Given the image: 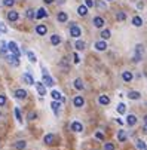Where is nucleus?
<instances>
[{
    "mask_svg": "<svg viewBox=\"0 0 147 150\" xmlns=\"http://www.w3.org/2000/svg\"><path fill=\"white\" fill-rule=\"evenodd\" d=\"M94 48H95L97 51H100V52H104L107 48V43H105V40H98V42H95V45H94Z\"/></svg>",
    "mask_w": 147,
    "mask_h": 150,
    "instance_id": "423d86ee",
    "label": "nucleus"
},
{
    "mask_svg": "<svg viewBox=\"0 0 147 150\" xmlns=\"http://www.w3.org/2000/svg\"><path fill=\"white\" fill-rule=\"evenodd\" d=\"M34 85H36V89H37L39 95L40 97H45L46 95V86L43 85V82H36Z\"/></svg>",
    "mask_w": 147,
    "mask_h": 150,
    "instance_id": "39448f33",
    "label": "nucleus"
},
{
    "mask_svg": "<svg viewBox=\"0 0 147 150\" xmlns=\"http://www.w3.org/2000/svg\"><path fill=\"white\" fill-rule=\"evenodd\" d=\"M22 80H24V83H27V85H34V83H36L34 79H33V76H31L30 73H24V74H22Z\"/></svg>",
    "mask_w": 147,
    "mask_h": 150,
    "instance_id": "ddd939ff",
    "label": "nucleus"
},
{
    "mask_svg": "<svg viewBox=\"0 0 147 150\" xmlns=\"http://www.w3.org/2000/svg\"><path fill=\"white\" fill-rule=\"evenodd\" d=\"M8 31V28H6V25L3 22H0V33H6Z\"/></svg>",
    "mask_w": 147,
    "mask_h": 150,
    "instance_id": "de8ad7c7",
    "label": "nucleus"
},
{
    "mask_svg": "<svg viewBox=\"0 0 147 150\" xmlns=\"http://www.w3.org/2000/svg\"><path fill=\"white\" fill-rule=\"evenodd\" d=\"M116 19H117V21H120V22L125 21V19H126V14H125V12H122V11L117 12V14H116Z\"/></svg>",
    "mask_w": 147,
    "mask_h": 150,
    "instance_id": "72a5a7b5",
    "label": "nucleus"
},
{
    "mask_svg": "<svg viewBox=\"0 0 147 150\" xmlns=\"http://www.w3.org/2000/svg\"><path fill=\"white\" fill-rule=\"evenodd\" d=\"M70 128H71V131H73V132H82V131H83L82 123H80V122H77V120H74V122H73Z\"/></svg>",
    "mask_w": 147,
    "mask_h": 150,
    "instance_id": "1a4fd4ad",
    "label": "nucleus"
},
{
    "mask_svg": "<svg viewBox=\"0 0 147 150\" xmlns=\"http://www.w3.org/2000/svg\"><path fill=\"white\" fill-rule=\"evenodd\" d=\"M6 51H8V43L6 42H0V54H6Z\"/></svg>",
    "mask_w": 147,
    "mask_h": 150,
    "instance_id": "f704fd0d",
    "label": "nucleus"
},
{
    "mask_svg": "<svg viewBox=\"0 0 147 150\" xmlns=\"http://www.w3.org/2000/svg\"><path fill=\"white\" fill-rule=\"evenodd\" d=\"M53 140H55V135H53V134H46V135H45V138H43L45 144H52Z\"/></svg>",
    "mask_w": 147,
    "mask_h": 150,
    "instance_id": "bb28decb",
    "label": "nucleus"
},
{
    "mask_svg": "<svg viewBox=\"0 0 147 150\" xmlns=\"http://www.w3.org/2000/svg\"><path fill=\"white\" fill-rule=\"evenodd\" d=\"M126 123H128L129 126H134L137 123V116L134 114H128V117H126Z\"/></svg>",
    "mask_w": 147,
    "mask_h": 150,
    "instance_id": "b1692460",
    "label": "nucleus"
},
{
    "mask_svg": "<svg viewBox=\"0 0 147 150\" xmlns=\"http://www.w3.org/2000/svg\"><path fill=\"white\" fill-rule=\"evenodd\" d=\"M94 5H95V2H94V0H85V6L86 8H94Z\"/></svg>",
    "mask_w": 147,
    "mask_h": 150,
    "instance_id": "37998d69",
    "label": "nucleus"
},
{
    "mask_svg": "<svg viewBox=\"0 0 147 150\" xmlns=\"http://www.w3.org/2000/svg\"><path fill=\"white\" fill-rule=\"evenodd\" d=\"M132 25H134V27H141V25H143L141 16H138V15L134 16V18H132Z\"/></svg>",
    "mask_w": 147,
    "mask_h": 150,
    "instance_id": "412c9836",
    "label": "nucleus"
},
{
    "mask_svg": "<svg viewBox=\"0 0 147 150\" xmlns=\"http://www.w3.org/2000/svg\"><path fill=\"white\" fill-rule=\"evenodd\" d=\"M95 138L103 141V140H104V134H103V132H100V131H98V132H95Z\"/></svg>",
    "mask_w": 147,
    "mask_h": 150,
    "instance_id": "a18cd8bd",
    "label": "nucleus"
},
{
    "mask_svg": "<svg viewBox=\"0 0 147 150\" xmlns=\"http://www.w3.org/2000/svg\"><path fill=\"white\" fill-rule=\"evenodd\" d=\"M15 117L18 122H22V117H21V110H19V107H15Z\"/></svg>",
    "mask_w": 147,
    "mask_h": 150,
    "instance_id": "58836bf2",
    "label": "nucleus"
},
{
    "mask_svg": "<svg viewBox=\"0 0 147 150\" xmlns=\"http://www.w3.org/2000/svg\"><path fill=\"white\" fill-rule=\"evenodd\" d=\"M100 36H101L103 40H107V39H110V37H111V31L105 28V30H103V31H101V34H100Z\"/></svg>",
    "mask_w": 147,
    "mask_h": 150,
    "instance_id": "2f4dec72",
    "label": "nucleus"
},
{
    "mask_svg": "<svg viewBox=\"0 0 147 150\" xmlns=\"http://www.w3.org/2000/svg\"><path fill=\"white\" fill-rule=\"evenodd\" d=\"M57 2H58V3H59V5H63V3H64V2H65V0H57Z\"/></svg>",
    "mask_w": 147,
    "mask_h": 150,
    "instance_id": "603ef678",
    "label": "nucleus"
},
{
    "mask_svg": "<svg viewBox=\"0 0 147 150\" xmlns=\"http://www.w3.org/2000/svg\"><path fill=\"white\" fill-rule=\"evenodd\" d=\"M143 60V55H140V54H134V57H132V61L134 63H140Z\"/></svg>",
    "mask_w": 147,
    "mask_h": 150,
    "instance_id": "a19ab883",
    "label": "nucleus"
},
{
    "mask_svg": "<svg viewBox=\"0 0 147 150\" xmlns=\"http://www.w3.org/2000/svg\"><path fill=\"white\" fill-rule=\"evenodd\" d=\"M73 104H74V107H83V104H85V100H83V97H80V95H76L74 98H73Z\"/></svg>",
    "mask_w": 147,
    "mask_h": 150,
    "instance_id": "9b49d317",
    "label": "nucleus"
},
{
    "mask_svg": "<svg viewBox=\"0 0 147 150\" xmlns=\"http://www.w3.org/2000/svg\"><path fill=\"white\" fill-rule=\"evenodd\" d=\"M98 103L101 104V106H109V104H110V98L107 95H100L98 97Z\"/></svg>",
    "mask_w": 147,
    "mask_h": 150,
    "instance_id": "a211bd4d",
    "label": "nucleus"
},
{
    "mask_svg": "<svg viewBox=\"0 0 147 150\" xmlns=\"http://www.w3.org/2000/svg\"><path fill=\"white\" fill-rule=\"evenodd\" d=\"M57 19H58V22H67V19H69V15L65 14V12H58V15H57Z\"/></svg>",
    "mask_w": 147,
    "mask_h": 150,
    "instance_id": "f3484780",
    "label": "nucleus"
},
{
    "mask_svg": "<svg viewBox=\"0 0 147 150\" xmlns=\"http://www.w3.org/2000/svg\"><path fill=\"white\" fill-rule=\"evenodd\" d=\"M117 113H120V114H125V113H126V104H125V103H119V106H117Z\"/></svg>",
    "mask_w": 147,
    "mask_h": 150,
    "instance_id": "473e14b6",
    "label": "nucleus"
},
{
    "mask_svg": "<svg viewBox=\"0 0 147 150\" xmlns=\"http://www.w3.org/2000/svg\"><path fill=\"white\" fill-rule=\"evenodd\" d=\"M42 71H43V85L45 86H53L55 85V82H53V79L49 76V73H48V70H46L45 67H42Z\"/></svg>",
    "mask_w": 147,
    "mask_h": 150,
    "instance_id": "f257e3e1",
    "label": "nucleus"
},
{
    "mask_svg": "<svg viewBox=\"0 0 147 150\" xmlns=\"http://www.w3.org/2000/svg\"><path fill=\"white\" fill-rule=\"evenodd\" d=\"M92 22H94V25H95L97 28H103L104 25H105V21H104L103 16H95V18L92 19Z\"/></svg>",
    "mask_w": 147,
    "mask_h": 150,
    "instance_id": "20e7f679",
    "label": "nucleus"
},
{
    "mask_svg": "<svg viewBox=\"0 0 147 150\" xmlns=\"http://www.w3.org/2000/svg\"><path fill=\"white\" fill-rule=\"evenodd\" d=\"M18 18H19V14L16 11H9L8 12V19L11 22H15V21H18Z\"/></svg>",
    "mask_w": 147,
    "mask_h": 150,
    "instance_id": "f8f14e48",
    "label": "nucleus"
},
{
    "mask_svg": "<svg viewBox=\"0 0 147 150\" xmlns=\"http://www.w3.org/2000/svg\"><path fill=\"white\" fill-rule=\"evenodd\" d=\"M8 51L11 52V54L16 55V57L21 55V52H19V48H18V45H16L15 42H9V43H8Z\"/></svg>",
    "mask_w": 147,
    "mask_h": 150,
    "instance_id": "7ed1b4c3",
    "label": "nucleus"
},
{
    "mask_svg": "<svg viewBox=\"0 0 147 150\" xmlns=\"http://www.w3.org/2000/svg\"><path fill=\"white\" fill-rule=\"evenodd\" d=\"M36 33L39 36H45L46 33H48V27H46L45 24H39L37 27H36Z\"/></svg>",
    "mask_w": 147,
    "mask_h": 150,
    "instance_id": "9d476101",
    "label": "nucleus"
},
{
    "mask_svg": "<svg viewBox=\"0 0 147 150\" xmlns=\"http://www.w3.org/2000/svg\"><path fill=\"white\" fill-rule=\"evenodd\" d=\"M0 34H2V33H0Z\"/></svg>",
    "mask_w": 147,
    "mask_h": 150,
    "instance_id": "4d7b16f0",
    "label": "nucleus"
},
{
    "mask_svg": "<svg viewBox=\"0 0 147 150\" xmlns=\"http://www.w3.org/2000/svg\"><path fill=\"white\" fill-rule=\"evenodd\" d=\"M77 14L80 16H86V15H88V8H86L85 5H80L79 8H77Z\"/></svg>",
    "mask_w": 147,
    "mask_h": 150,
    "instance_id": "4be33fe9",
    "label": "nucleus"
},
{
    "mask_svg": "<svg viewBox=\"0 0 147 150\" xmlns=\"http://www.w3.org/2000/svg\"><path fill=\"white\" fill-rule=\"evenodd\" d=\"M51 43L53 45V46H58V45L61 43V37H59L58 34H52L51 36Z\"/></svg>",
    "mask_w": 147,
    "mask_h": 150,
    "instance_id": "5701e85b",
    "label": "nucleus"
},
{
    "mask_svg": "<svg viewBox=\"0 0 147 150\" xmlns=\"http://www.w3.org/2000/svg\"><path fill=\"white\" fill-rule=\"evenodd\" d=\"M25 16L28 18V19H34V16H36V12L33 11V9H28V11L25 12Z\"/></svg>",
    "mask_w": 147,
    "mask_h": 150,
    "instance_id": "e433bc0d",
    "label": "nucleus"
},
{
    "mask_svg": "<svg viewBox=\"0 0 147 150\" xmlns=\"http://www.w3.org/2000/svg\"><path fill=\"white\" fill-rule=\"evenodd\" d=\"M0 116H2V113H0Z\"/></svg>",
    "mask_w": 147,
    "mask_h": 150,
    "instance_id": "6e6d98bb",
    "label": "nucleus"
},
{
    "mask_svg": "<svg viewBox=\"0 0 147 150\" xmlns=\"http://www.w3.org/2000/svg\"><path fill=\"white\" fill-rule=\"evenodd\" d=\"M13 147H15L16 150H24V149L27 147V143H25L24 140H19V141L15 143V146H13Z\"/></svg>",
    "mask_w": 147,
    "mask_h": 150,
    "instance_id": "c85d7f7f",
    "label": "nucleus"
},
{
    "mask_svg": "<svg viewBox=\"0 0 147 150\" xmlns=\"http://www.w3.org/2000/svg\"><path fill=\"white\" fill-rule=\"evenodd\" d=\"M3 5L6 8H12V6L15 5V0H3Z\"/></svg>",
    "mask_w": 147,
    "mask_h": 150,
    "instance_id": "ea45409f",
    "label": "nucleus"
},
{
    "mask_svg": "<svg viewBox=\"0 0 147 150\" xmlns=\"http://www.w3.org/2000/svg\"><path fill=\"white\" fill-rule=\"evenodd\" d=\"M51 95H52V98L55 100V101H59V103H65V98L61 95V92L59 91H52L51 92Z\"/></svg>",
    "mask_w": 147,
    "mask_h": 150,
    "instance_id": "6e6552de",
    "label": "nucleus"
},
{
    "mask_svg": "<svg viewBox=\"0 0 147 150\" xmlns=\"http://www.w3.org/2000/svg\"><path fill=\"white\" fill-rule=\"evenodd\" d=\"M73 61H74V64H79L80 63V58H79V55L76 54V52L73 54Z\"/></svg>",
    "mask_w": 147,
    "mask_h": 150,
    "instance_id": "49530a36",
    "label": "nucleus"
},
{
    "mask_svg": "<svg viewBox=\"0 0 147 150\" xmlns=\"http://www.w3.org/2000/svg\"><path fill=\"white\" fill-rule=\"evenodd\" d=\"M74 88H76L77 91H82V89L85 88L83 80H82V79H79V77H77V79H74Z\"/></svg>",
    "mask_w": 147,
    "mask_h": 150,
    "instance_id": "cd10ccee",
    "label": "nucleus"
},
{
    "mask_svg": "<svg viewBox=\"0 0 147 150\" xmlns=\"http://www.w3.org/2000/svg\"><path fill=\"white\" fill-rule=\"evenodd\" d=\"M122 79H123V82H131L134 79V76H132L131 71H123V73H122Z\"/></svg>",
    "mask_w": 147,
    "mask_h": 150,
    "instance_id": "a878e982",
    "label": "nucleus"
},
{
    "mask_svg": "<svg viewBox=\"0 0 147 150\" xmlns=\"http://www.w3.org/2000/svg\"><path fill=\"white\" fill-rule=\"evenodd\" d=\"M128 98H131V100H140V98H141V94H140L138 91H129V92H128Z\"/></svg>",
    "mask_w": 147,
    "mask_h": 150,
    "instance_id": "aec40b11",
    "label": "nucleus"
},
{
    "mask_svg": "<svg viewBox=\"0 0 147 150\" xmlns=\"http://www.w3.org/2000/svg\"><path fill=\"white\" fill-rule=\"evenodd\" d=\"M85 46H86V43H85L83 40H79V39H77V40L74 42V48H76V51H83Z\"/></svg>",
    "mask_w": 147,
    "mask_h": 150,
    "instance_id": "393cba45",
    "label": "nucleus"
},
{
    "mask_svg": "<svg viewBox=\"0 0 147 150\" xmlns=\"http://www.w3.org/2000/svg\"><path fill=\"white\" fill-rule=\"evenodd\" d=\"M144 123H147V114L144 116Z\"/></svg>",
    "mask_w": 147,
    "mask_h": 150,
    "instance_id": "864d4df0",
    "label": "nucleus"
},
{
    "mask_svg": "<svg viewBox=\"0 0 147 150\" xmlns=\"http://www.w3.org/2000/svg\"><path fill=\"white\" fill-rule=\"evenodd\" d=\"M43 2H45L46 5H51V3H53V2H55V0H43Z\"/></svg>",
    "mask_w": 147,
    "mask_h": 150,
    "instance_id": "8fccbe9b",
    "label": "nucleus"
},
{
    "mask_svg": "<svg viewBox=\"0 0 147 150\" xmlns=\"http://www.w3.org/2000/svg\"><path fill=\"white\" fill-rule=\"evenodd\" d=\"M6 60H8L13 67H18L19 66V57H16V55H13V54H11V55H8L6 57Z\"/></svg>",
    "mask_w": 147,
    "mask_h": 150,
    "instance_id": "0eeeda50",
    "label": "nucleus"
},
{
    "mask_svg": "<svg viewBox=\"0 0 147 150\" xmlns=\"http://www.w3.org/2000/svg\"><path fill=\"white\" fill-rule=\"evenodd\" d=\"M104 150H115V146H113L111 143H105V144H104Z\"/></svg>",
    "mask_w": 147,
    "mask_h": 150,
    "instance_id": "c03bdc74",
    "label": "nucleus"
},
{
    "mask_svg": "<svg viewBox=\"0 0 147 150\" xmlns=\"http://www.w3.org/2000/svg\"><path fill=\"white\" fill-rule=\"evenodd\" d=\"M107 2H113V0H107Z\"/></svg>",
    "mask_w": 147,
    "mask_h": 150,
    "instance_id": "5fc2aeb1",
    "label": "nucleus"
},
{
    "mask_svg": "<svg viewBox=\"0 0 147 150\" xmlns=\"http://www.w3.org/2000/svg\"><path fill=\"white\" fill-rule=\"evenodd\" d=\"M27 58H28L30 63H36V61H37L36 54H34V52H31V51H27Z\"/></svg>",
    "mask_w": 147,
    "mask_h": 150,
    "instance_id": "7c9ffc66",
    "label": "nucleus"
},
{
    "mask_svg": "<svg viewBox=\"0 0 147 150\" xmlns=\"http://www.w3.org/2000/svg\"><path fill=\"white\" fill-rule=\"evenodd\" d=\"M143 132L147 134V123H144V126H143Z\"/></svg>",
    "mask_w": 147,
    "mask_h": 150,
    "instance_id": "3c124183",
    "label": "nucleus"
},
{
    "mask_svg": "<svg viewBox=\"0 0 147 150\" xmlns=\"http://www.w3.org/2000/svg\"><path fill=\"white\" fill-rule=\"evenodd\" d=\"M45 16H48V12H46V9H43V8H40V9H37L36 11V19H42V18H45Z\"/></svg>",
    "mask_w": 147,
    "mask_h": 150,
    "instance_id": "4468645a",
    "label": "nucleus"
},
{
    "mask_svg": "<svg viewBox=\"0 0 147 150\" xmlns=\"http://www.w3.org/2000/svg\"><path fill=\"white\" fill-rule=\"evenodd\" d=\"M70 36L74 37V39H79L82 36V30H80V27L76 25L74 22H71V25H70Z\"/></svg>",
    "mask_w": 147,
    "mask_h": 150,
    "instance_id": "f03ea898",
    "label": "nucleus"
},
{
    "mask_svg": "<svg viewBox=\"0 0 147 150\" xmlns=\"http://www.w3.org/2000/svg\"><path fill=\"white\" fill-rule=\"evenodd\" d=\"M27 119H28V120H34V119H37V113H36V112H30L28 116H27Z\"/></svg>",
    "mask_w": 147,
    "mask_h": 150,
    "instance_id": "79ce46f5",
    "label": "nucleus"
},
{
    "mask_svg": "<svg viewBox=\"0 0 147 150\" xmlns=\"http://www.w3.org/2000/svg\"><path fill=\"white\" fill-rule=\"evenodd\" d=\"M94 6H97V8L98 9H107V5L104 3V2H101V0H97V2H95V5H94Z\"/></svg>",
    "mask_w": 147,
    "mask_h": 150,
    "instance_id": "c9c22d12",
    "label": "nucleus"
},
{
    "mask_svg": "<svg viewBox=\"0 0 147 150\" xmlns=\"http://www.w3.org/2000/svg\"><path fill=\"white\" fill-rule=\"evenodd\" d=\"M135 54H140V55L144 54V46H143L141 43H138L137 46H135Z\"/></svg>",
    "mask_w": 147,
    "mask_h": 150,
    "instance_id": "4c0bfd02",
    "label": "nucleus"
},
{
    "mask_svg": "<svg viewBox=\"0 0 147 150\" xmlns=\"http://www.w3.org/2000/svg\"><path fill=\"white\" fill-rule=\"evenodd\" d=\"M135 146H137V149H138V150H147V144H146V143H144L143 140H140V138L135 141Z\"/></svg>",
    "mask_w": 147,
    "mask_h": 150,
    "instance_id": "c756f323",
    "label": "nucleus"
},
{
    "mask_svg": "<svg viewBox=\"0 0 147 150\" xmlns=\"http://www.w3.org/2000/svg\"><path fill=\"white\" fill-rule=\"evenodd\" d=\"M126 138H128V134H126V131H125V129H120V131L117 132V140H119L120 143H125Z\"/></svg>",
    "mask_w": 147,
    "mask_h": 150,
    "instance_id": "2eb2a0df",
    "label": "nucleus"
},
{
    "mask_svg": "<svg viewBox=\"0 0 147 150\" xmlns=\"http://www.w3.org/2000/svg\"><path fill=\"white\" fill-rule=\"evenodd\" d=\"M25 97H27V91H25V89H16V91H15V98L24 100Z\"/></svg>",
    "mask_w": 147,
    "mask_h": 150,
    "instance_id": "dca6fc26",
    "label": "nucleus"
},
{
    "mask_svg": "<svg viewBox=\"0 0 147 150\" xmlns=\"http://www.w3.org/2000/svg\"><path fill=\"white\" fill-rule=\"evenodd\" d=\"M51 107H52V110H53V113H55V114L58 116V113H59V107H61V103L53 100V101L51 103Z\"/></svg>",
    "mask_w": 147,
    "mask_h": 150,
    "instance_id": "6ab92c4d",
    "label": "nucleus"
},
{
    "mask_svg": "<svg viewBox=\"0 0 147 150\" xmlns=\"http://www.w3.org/2000/svg\"><path fill=\"white\" fill-rule=\"evenodd\" d=\"M5 104H6V97L5 95H0V107L5 106Z\"/></svg>",
    "mask_w": 147,
    "mask_h": 150,
    "instance_id": "09e8293b",
    "label": "nucleus"
}]
</instances>
